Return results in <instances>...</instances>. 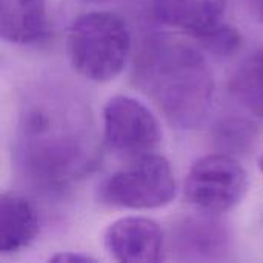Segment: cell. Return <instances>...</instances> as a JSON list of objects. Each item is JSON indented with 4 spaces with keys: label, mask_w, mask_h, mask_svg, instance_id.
<instances>
[{
    "label": "cell",
    "mask_w": 263,
    "mask_h": 263,
    "mask_svg": "<svg viewBox=\"0 0 263 263\" xmlns=\"http://www.w3.org/2000/svg\"><path fill=\"white\" fill-rule=\"evenodd\" d=\"M66 52L72 68L88 80H114L131 54V32L116 12L91 11L79 15L66 32Z\"/></svg>",
    "instance_id": "3"
},
{
    "label": "cell",
    "mask_w": 263,
    "mask_h": 263,
    "mask_svg": "<svg viewBox=\"0 0 263 263\" xmlns=\"http://www.w3.org/2000/svg\"><path fill=\"white\" fill-rule=\"evenodd\" d=\"M176 196V180L170 162L157 154H145L111 174L99 188L102 203L128 210L166 206Z\"/></svg>",
    "instance_id": "4"
},
{
    "label": "cell",
    "mask_w": 263,
    "mask_h": 263,
    "mask_svg": "<svg viewBox=\"0 0 263 263\" xmlns=\"http://www.w3.org/2000/svg\"><path fill=\"white\" fill-rule=\"evenodd\" d=\"M105 248L112 259L129 263H156L163 259L165 237L160 227L146 217H123L105 231Z\"/></svg>",
    "instance_id": "7"
},
{
    "label": "cell",
    "mask_w": 263,
    "mask_h": 263,
    "mask_svg": "<svg viewBox=\"0 0 263 263\" xmlns=\"http://www.w3.org/2000/svg\"><path fill=\"white\" fill-rule=\"evenodd\" d=\"M77 2L88 3V5H99V3H106V2H109V0H77Z\"/></svg>",
    "instance_id": "17"
},
{
    "label": "cell",
    "mask_w": 263,
    "mask_h": 263,
    "mask_svg": "<svg viewBox=\"0 0 263 263\" xmlns=\"http://www.w3.org/2000/svg\"><path fill=\"white\" fill-rule=\"evenodd\" d=\"M0 34L12 45H37L49 34L46 0H0Z\"/></svg>",
    "instance_id": "9"
},
{
    "label": "cell",
    "mask_w": 263,
    "mask_h": 263,
    "mask_svg": "<svg viewBox=\"0 0 263 263\" xmlns=\"http://www.w3.org/2000/svg\"><path fill=\"white\" fill-rule=\"evenodd\" d=\"M103 139L114 153L140 157L159 146L162 131L146 105L129 96H114L103 108Z\"/></svg>",
    "instance_id": "6"
},
{
    "label": "cell",
    "mask_w": 263,
    "mask_h": 263,
    "mask_svg": "<svg viewBox=\"0 0 263 263\" xmlns=\"http://www.w3.org/2000/svg\"><path fill=\"white\" fill-rule=\"evenodd\" d=\"M257 136L256 126L245 120H227L217 128L216 140L228 153H243L251 148Z\"/></svg>",
    "instance_id": "13"
},
{
    "label": "cell",
    "mask_w": 263,
    "mask_h": 263,
    "mask_svg": "<svg viewBox=\"0 0 263 263\" xmlns=\"http://www.w3.org/2000/svg\"><path fill=\"white\" fill-rule=\"evenodd\" d=\"M200 211L197 216L183 217L173 230L171 245L186 260L220 259L228 250V231L216 217Z\"/></svg>",
    "instance_id": "8"
},
{
    "label": "cell",
    "mask_w": 263,
    "mask_h": 263,
    "mask_svg": "<svg viewBox=\"0 0 263 263\" xmlns=\"http://www.w3.org/2000/svg\"><path fill=\"white\" fill-rule=\"evenodd\" d=\"M250 3L254 12L257 14V17L263 22V0H250Z\"/></svg>",
    "instance_id": "16"
},
{
    "label": "cell",
    "mask_w": 263,
    "mask_h": 263,
    "mask_svg": "<svg viewBox=\"0 0 263 263\" xmlns=\"http://www.w3.org/2000/svg\"><path fill=\"white\" fill-rule=\"evenodd\" d=\"M259 168H260V171L263 173V154L262 157H260V160H259Z\"/></svg>",
    "instance_id": "18"
},
{
    "label": "cell",
    "mask_w": 263,
    "mask_h": 263,
    "mask_svg": "<svg viewBox=\"0 0 263 263\" xmlns=\"http://www.w3.org/2000/svg\"><path fill=\"white\" fill-rule=\"evenodd\" d=\"M230 89L247 111L263 119V49L250 54L236 68Z\"/></svg>",
    "instance_id": "12"
},
{
    "label": "cell",
    "mask_w": 263,
    "mask_h": 263,
    "mask_svg": "<svg viewBox=\"0 0 263 263\" xmlns=\"http://www.w3.org/2000/svg\"><path fill=\"white\" fill-rule=\"evenodd\" d=\"M247 173L230 154L203 156L185 179L186 200L199 211L223 214L240 203L247 193Z\"/></svg>",
    "instance_id": "5"
},
{
    "label": "cell",
    "mask_w": 263,
    "mask_h": 263,
    "mask_svg": "<svg viewBox=\"0 0 263 263\" xmlns=\"http://www.w3.org/2000/svg\"><path fill=\"white\" fill-rule=\"evenodd\" d=\"M37 233L39 216L32 203L17 193H3L0 196V253L22 251Z\"/></svg>",
    "instance_id": "11"
},
{
    "label": "cell",
    "mask_w": 263,
    "mask_h": 263,
    "mask_svg": "<svg viewBox=\"0 0 263 263\" xmlns=\"http://www.w3.org/2000/svg\"><path fill=\"white\" fill-rule=\"evenodd\" d=\"M17 163L37 185L59 188L97 163L94 126L85 105L68 92H39L20 116Z\"/></svg>",
    "instance_id": "1"
},
{
    "label": "cell",
    "mask_w": 263,
    "mask_h": 263,
    "mask_svg": "<svg viewBox=\"0 0 263 263\" xmlns=\"http://www.w3.org/2000/svg\"><path fill=\"white\" fill-rule=\"evenodd\" d=\"M228 0H154L153 11L163 25L194 39L223 22Z\"/></svg>",
    "instance_id": "10"
},
{
    "label": "cell",
    "mask_w": 263,
    "mask_h": 263,
    "mask_svg": "<svg viewBox=\"0 0 263 263\" xmlns=\"http://www.w3.org/2000/svg\"><path fill=\"white\" fill-rule=\"evenodd\" d=\"M134 79L139 88L179 128H197L214 97V80L205 57L170 37L149 39L139 52Z\"/></svg>",
    "instance_id": "2"
},
{
    "label": "cell",
    "mask_w": 263,
    "mask_h": 263,
    "mask_svg": "<svg viewBox=\"0 0 263 263\" xmlns=\"http://www.w3.org/2000/svg\"><path fill=\"white\" fill-rule=\"evenodd\" d=\"M49 260H51V262H55V263L96 262V259H94V257H91V256L80 254V253H69V251H65V253H57V254H54L52 257H49Z\"/></svg>",
    "instance_id": "15"
},
{
    "label": "cell",
    "mask_w": 263,
    "mask_h": 263,
    "mask_svg": "<svg viewBox=\"0 0 263 263\" xmlns=\"http://www.w3.org/2000/svg\"><path fill=\"white\" fill-rule=\"evenodd\" d=\"M197 40L203 45V48L217 55H233L242 46L240 32L225 22L206 31L200 37H197Z\"/></svg>",
    "instance_id": "14"
}]
</instances>
